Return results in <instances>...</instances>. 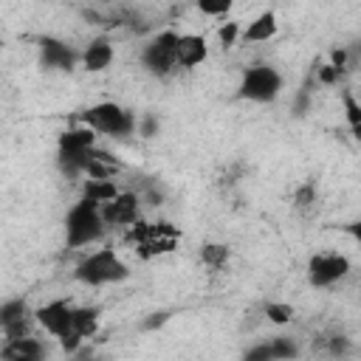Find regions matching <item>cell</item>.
<instances>
[{
  "label": "cell",
  "mask_w": 361,
  "mask_h": 361,
  "mask_svg": "<svg viewBox=\"0 0 361 361\" xmlns=\"http://www.w3.org/2000/svg\"><path fill=\"white\" fill-rule=\"evenodd\" d=\"M73 279L87 285V288H104V285H118L124 279H130V265L121 259V254L110 245L96 248L90 254H85L76 268H73Z\"/></svg>",
  "instance_id": "6da1fadb"
},
{
  "label": "cell",
  "mask_w": 361,
  "mask_h": 361,
  "mask_svg": "<svg viewBox=\"0 0 361 361\" xmlns=\"http://www.w3.org/2000/svg\"><path fill=\"white\" fill-rule=\"evenodd\" d=\"M107 231V223L102 217V206L90 197H79L68 214H65V243L68 248H85V245H93L104 237Z\"/></svg>",
  "instance_id": "7a4b0ae2"
},
{
  "label": "cell",
  "mask_w": 361,
  "mask_h": 361,
  "mask_svg": "<svg viewBox=\"0 0 361 361\" xmlns=\"http://www.w3.org/2000/svg\"><path fill=\"white\" fill-rule=\"evenodd\" d=\"M96 130L87 127V124H79V127H68L65 133H59V141H56V161H59V169L71 178H79L85 172V164H87V155L96 144Z\"/></svg>",
  "instance_id": "3957f363"
},
{
  "label": "cell",
  "mask_w": 361,
  "mask_h": 361,
  "mask_svg": "<svg viewBox=\"0 0 361 361\" xmlns=\"http://www.w3.org/2000/svg\"><path fill=\"white\" fill-rule=\"evenodd\" d=\"M79 121L93 127L99 135H110V138H127L138 130L135 113H130L127 107L116 104V102H96L87 110L79 113Z\"/></svg>",
  "instance_id": "277c9868"
},
{
  "label": "cell",
  "mask_w": 361,
  "mask_h": 361,
  "mask_svg": "<svg viewBox=\"0 0 361 361\" xmlns=\"http://www.w3.org/2000/svg\"><path fill=\"white\" fill-rule=\"evenodd\" d=\"M285 87V79L282 73L274 68V65H248L240 76V85H237V96L245 99V102H254V104H268L274 102Z\"/></svg>",
  "instance_id": "5b68a950"
},
{
  "label": "cell",
  "mask_w": 361,
  "mask_h": 361,
  "mask_svg": "<svg viewBox=\"0 0 361 361\" xmlns=\"http://www.w3.org/2000/svg\"><path fill=\"white\" fill-rule=\"evenodd\" d=\"M178 31H161L147 39L141 48V65L152 76H169L172 71H178Z\"/></svg>",
  "instance_id": "8992f818"
},
{
  "label": "cell",
  "mask_w": 361,
  "mask_h": 361,
  "mask_svg": "<svg viewBox=\"0 0 361 361\" xmlns=\"http://www.w3.org/2000/svg\"><path fill=\"white\" fill-rule=\"evenodd\" d=\"M353 271V262L341 251H316L305 265V276L313 288H330Z\"/></svg>",
  "instance_id": "52a82bcc"
},
{
  "label": "cell",
  "mask_w": 361,
  "mask_h": 361,
  "mask_svg": "<svg viewBox=\"0 0 361 361\" xmlns=\"http://www.w3.org/2000/svg\"><path fill=\"white\" fill-rule=\"evenodd\" d=\"M73 307L68 299H51L34 310V324L54 338H65L73 333Z\"/></svg>",
  "instance_id": "ba28073f"
},
{
  "label": "cell",
  "mask_w": 361,
  "mask_h": 361,
  "mask_svg": "<svg viewBox=\"0 0 361 361\" xmlns=\"http://www.w3.org/2000/svg\"><path fill=\"white\" fill-rule=\"evenodd\" d=\"M141 206H144V197L138 192H118L113 200L102 203V217L107 228H127L141 220Z\"/></svg>",
  "instance_id": "9c48e42d"
},
{
  "label": "cell",
  "mask_w": 361,
  "mask_h": 361,
  "mask_svg": "<svg viewBox=\"0 0 361 361\" xmlns=\"http://www.w3.org/2000/svg\"><path fill=\"white\" fill-rule=\"evenodd\" d=\"M175 245H178V228L172 223H149L147 240L135 251H138L141 259H152V257L175 251Z\"/></svg>",
  "instance_id": "30bf717a"
},
{
  "label": "cell",
  "mask_w": 361,
  "mask_h": 361,
  "mask_svg": "<svg viewBox=\"0 0 361 361\" xmlns=\"http://www.w3.org/2000/svg\"><path fill=\"white\" fill-rule=\"evenodd\" d=\"M79 59H82V54H76L62 39H54V37H42L39 39V62L48 71H73V65Z\"/></svg>",
  "instance_id": "8fae6325"
},
{
  "label": "cell",
  "mask_w": 361,
  "mask_h": 361,
  "mask_svg": "<svg viewBox=\"0 0 361 361\" xmlns=\"http://www.w3.org/2000/svg\"><path fill=\"white\" fill-rule=\"evenodd\" d=\"M113 59H116L113 39L102 34V37H93V39L82 48V59H79V65H82L87 73H102V71H107V68L113 65Z\"/></svg>",
  "instance_id": "7c38bea8"
},
{
  "label": "cell",
  "mask_w": 361,
  "mask_h": 361,
  "mask_svg": "<svg viewBox=\"0 0 361 361\" xmlns=\"http://www.w3.org/2000/svg\"><path fill=\"white\" fill-rule=\"evenodd\" d=\"M209 59V39L200 34H180L178 39V71H192Z\"/></svg>",
  "instance_id": "4fadbf2b"
},
{
  "label": "cell",
  "mask_w": 361,
  "mask_h": 361,
  "mask_svg": "<svg viewBox=\"0 0 361 361\" xmlns=\"http://www.w3.org/2000/svg\"><path fill=\"white\" fill-rule=\"evenodd\" d=\"M0 358L3 361H39V358H45V347L34 336L6 338V344L0 347Z\"/></svg>",
  "instance_id": "5bb4252c"
},
{
  "label": "cell",
  "mask_w": 361,
  "mask_h": 361,
  "mask_svg": "<svg viewBox=\"0 0 361 361\" xmlns=\"http://www.w3.org/2000/svg\"><path fill=\"white\" fill-rule=\"evenodd\" d=\"M279 31V23H276V14L268 8L262 14H257L245 28H243V42H268L274 39Z\"/></svg>",
  "instance_id": "9a60e30c"
},
{
  "label": "cell",
  "mask_w": 361,
  "mask_h": 361,
  "mask_svg": "<svg viewBox=\"0 0 361 361\" xmlns=\"http://www.w3.org/2000/svg\"><path fill=\"white\" fill-rule=\"evenodd\" d=\"M118 192L121 189H118L116 178H85V183H82V195L90 197V200H96L99 206L107 203V200H113Z\"/></svg>",
  "instance_id": "2e32d148"
},
{
  "label": "cell",
  "mask_w": 361,
  "mask_h": 361,
  "mask_svg": "<svg viewBox=\"0 0 361 361\" xmlns=\"http://www.w3.org/2000/svg\"><path fill=\"white\" fill-rule=\"evenodd\" d=\"M73 333L82 338H93L99 333V307H87V305H76L73 307Z\"/></svg>",
  "instance_id": "e0dca14e"
},
{
  "label": "cell",
  "mask_w": 361,
  "mask_h": 361,
  "mask_svg": "<svg viewBox=\"0 0 361 361\" xmlns=\"http://www.w3.org/2000/svg\"><path fill=\"white\" fill-rule=\"evenodd\" d=\"M197 257H200V262H203L206 268L220 271V268H226V265H228L231 251H228V245H226V243H203V245H200V251H197Z\"/></svg>",
  "instance_id": "ac0fdd59"
},
{
  "label": "cell",
  "mask_w": 361,
  "mask_h": 361,
  "mask_svg": "<svg viewBox=\"0 0 361 361\" xmlns=\"http://www.w3.org/2000/svg\"><path fill=\"white\" fill-rule=\"evenodd\" d=\"M290 355H296V347L288 338H274L271 344L248 350V358H290Z\"/></svg>",
  "instance_id": "d6986e66"
},
{
  "label": "cell",
  "mask_w": 361,
  "mask_h": 361,
  "mask_svg": "<svg viewBox=\"0 0 361 361\" xmlns=\"http://www.w3.org/2000/svg\"><path fill=\"white\" fill-rule=\"evenodd\" d=\"M28 316H34V310H28V305L23 299H8L0 307V324L17 322V319H28Z\"/></svg>",
  "instance_id": "ffe728a7"
},
{
  "label": "cell",
  "mask_w": 361,
  "mask_h": 361,
  "mask_svg": "<svg viewBox=\"0 0 361 361\" xmlns=\"http://www.w3.org/2000/svg\"><path fill=\"white\" fill-rule=\"evenodd\" d=\"M265 319L271 322V324H288L290 319H293V307L288 305V302H268L265 305Z\"/></svg>",
  "instance_id": "44dd1931"
},
{
  "label": "cell",
  "mask_w": 361,
  "mask_h": 361,
  "mask_svg": "<svg viewBox=\"0 0 361 361\" xmlns=\"http://www.w3.org/2000/svg\"><path fill=\"white\" fill-rule=\"evenodd\" d=\"M237 39H243V25L240 23H223L220 28H217V42H220V48L226 51V48H234L237 45Z\"/></svg>",
  "instance_id": "7402d4cb"
},
{
  "label": "cell",
  "mask_w": 361,
  "mask_h": 361,
  "mask_svg": "<svg viewBox=\"0 0 361 361\" xmlns=\"http://www.w3.org/2000/svg\"><path fill=\"white\" fill-rule=\"evenodd\" d=\"M237 0H197V11L206 17H226Z\"/></svg>",
  "instance_id": "603a6c76"
},
{
  "label": "cell",
  "mask_w": 361,
  "mask_h": 361,
  "mask_svg": "<svg viewBox=\"0 0 361 361\" xmlns=\"http://www.w3.org/2000/svg\"><path fill=\"white\" fill-rule=\"evenodd\" d=\"M341 104H344V116H347V124L355 127L361 124V102L350 93V90H341Z\"/></svg>",
  "instance_id": "cb8c5ba5"
},
{
  "label": "cell",
  "mask_w": 361,
  "mask_h": 361,
  "mask_svg": "<svg viewBox=\"0 0 361 361\" xmlns=\"http://www.w3.org/2000/svg\"><path fill=\"white\" fill-rule=\"evenodd\" d=\"M293 200H296V209H307L316 203V186L313 183H302L296 192H293Z\"/></svg>",
  "instance_id": "d4e9b609"
},
{
  "label": "cell",
  "mask_w": 361,
  "mask_h": 361,
  "mask_svg": "<svg viewBox=\"0 0 361 361\" xmlns=\"http://www.w3.org/2000/svg\"><path fill=\"white\" fill-rule=\"evenodd\" d=\"M338 73H341V71H338V68H336L333 62H330V65H322V68H319V79H322L324 85H333V82L338 79Z\"/></svg>",
  "instance_id": "484cf974"
},
{
  "label": "cell",
  "mask_w": 361,
  "mask_h": 361,
  "mask_svg": "<svg viewBox=\"0 0 361 361\" xmlns=\"http://www.w3.org/2000/svg\"><path fill=\"white\" fill-rule=\"evenodd\" d=\"M344 231H347V234H350L355 243H361V220H355V223H347V226H344Z\"/></svg>",
  "instance_id": "4316f807"
},
{
  "label": "cell",
  "mask_w": 361,
  "mask_h": 361,
  "mask_svg": "<svg viewBox=\"0 0 361 361\" xmlns=\"http://www.w3.org/2000/svg\"><path fill=\"white\" fill-rule=\"evenodd\" d=\"M347 347H350V344H347V338H341V336L330 341V350H333V353H347Z\"/></svg>",
  "instance_id": "83f0119b"
},
{
  "label": "cell",
  "mask_w": 361,
  "mask_h": 361,
  "mask_svg": "<svg viewBox=\"0 0 361 361\" xmlns=\"http://www.w3.org/2000/svg\"><path fill=\"white\" fill-rule=\"evenodd\" d=\"M344 62H347V51H333V65L341 71L344 68Z\"/></svg>",
  "instance_id": "f1b7e54d"
}]
</instances>
